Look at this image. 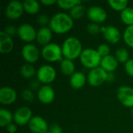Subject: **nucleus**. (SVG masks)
<instances>
[{"instance_id":"11","label":"nucleus","mask_w":133,"mask_h":133,"mask_svg":"<svg viewBox=\"0 0 133 133\" xmlns=\"http://www.w3.org/2000/svg\"><path fill=\"white\" fill-rule=\"evenodd\" d=\"M23 11L24 9L23 2L13 0L8 3L5 10V14L8 19L11 20H15L19 19L22 16Z\"/></svg>"},{"instance_id":"40","label":"nucleus","mask_w":133,"mask_h":133,"mask_svg":"<svg viewBox=\"0 0 133 133\" xmlns=\"http://www.w3.org/2000/svg\"><path fill=\"white\" fill-rule=\"evenodd\" d=\"M58 1H55V0H41V2L44 5H46V6H51L55 3H57Z\"/></svg>"},{"instance_id":"22","label":"nucleus","mask_w":133,"mask_h":133,"mask_svg":"<svg viewBox=\"0 0 133 133\" xmlns=\"http://www.w3.org/2000/svg\"><path fill=\"white\" fill-rule=\"evenodd\" d=\"M23 5L24 11L28 14L34 15L40 11V3L36 0H25Z\"/></svg>"},{"instance_id":"7","label":"nucleus","mask_w":133,"mask_h":133,"mask_svg":"<svg viewBox=\"0 0 133 133\" xmlns=\"http://www.w3.org/2000/svg\"><path fill=\"white\" fill-rule=\"evenodd\" d=\"M108 72L100 66L90 69L87 75V81L92 87H99L107 81Z\"/></svg>"},{"instance_id":"28","label":"nucleus","mask_w":133,"mask_h":133,"mask_svg":"<svg viewBox=\"0 0 133 133\" xmlns=\"http://www.w3.org/2000/svg\"><path fill=\"white\" fill-rule=\"evenodd\" d=\"M109 6L115 11L122 12L128 7L129 2L127 0H110L108 2Z\"/></svg>"},{"instance_id":"6","label":"nucleus","mask_w":133,"mask_h":133,"mask_svg":"<svg viewBox=\"0 0 133 133\" xmlns=\"http://www.w3.org/2000/svg\"><path fill=\"white\" fill-rule=\"evenodd\" d=\"M33 117L34 116L31 109L25 106L19 107L13 113L14 123L19 126L28 125Z\"/></svg>"},{"instance_id":"33","label":"nucleus","mask_w":133,"mask_h":133,"mask_svg":"<svg viewBox=\"0 0 133 133\" xmlns=\"http://www.w3.org/2000/svg\"><path fill=\"white\" fill-rule=\"evenodd\" d=\"M97 50L98 53L100 54V55L102 58L109 55L110 52H111V48H110L109 45L107 44H100L97 47Z\"/></svg>"},{"instance_id":"30","label":"nucleus","mask_w":133,"mask_h":133,"mask_svg":"<svg viewBox=\"0 0 133 133\" xmlns=\"http://www.w3.org/2000/svg\"><path fill=\"white\" fill-rule=\"evenodd\" d=\"M122 37L126 45L133 48V25L129 26L125 28Z\"/></svg>"},{"instance_id":"38","label":"nucleus","mask_w":133,"mask_h":133,"mask_svg":"<svg viewBox=\"0 0 133 133\" xmlns=\"http://www.w3.org/2000/svg\"><path fill=\"white\" fill-rule=\"evenodd\" d=\"M40 82L37 80V79H35V80H32L30 83V90H39L40 89Z\"/></svg>"},{"instance_id":"5","label":"nucleus","mask_w":133,"mask_h":133,"mask_svg":"<svg viewBox=\"0 0 133 133\" xmlns=\"http://www.w3.org/2000/svg\"><path fill=\"white\" fill-rule=\"evenodd\" d=\"M37 80L44 85H48L55 81L56 78V70L50 65H41L37 71Z\"/></svg>"},{"instance_id":"8","label":"nucleus","mask_w":133,"mask_h":133,"mask_svg":"<svg viewBox=\"0 0 133 133\" xmlns=\"http://www.w3.org/2000/svg\"><path fill=\"white\" fill-rule=\"evenodd\" d=\"M17 35L20 40L26 43L30 44L36 40L37 30L31 24L23 23L18 27Z\"/></svg>"},{"instance_id":"4","label":"nucleus","mask_w":133,"mask_h":133,"mask_svg":"<svg viewBox=\"0 0 133 133\" xmlns=\"http://www.w3.org/2000/svg\"><path fill=\"white\" fill-rule=\"evenodd\" d=\"M42 58L49 62H55L62 61L63 58L62 47L55 43H50L44 46L41 51Z\"/></svg>"},{"instance_id":"10","label":"nucleus","mask_w":133,"mask_h":133,"mask_svg":"<svg viewBox=\"0 0 133 133\" xmlns=\"http://www.w3.org/2000/svg\"><path fill=\"white\" fill-rule=\"evenodd\" d=\"M40 51L37 47L33 44H26L23 46L21 55L23 60L28 64L35 63L40 57Z\"/></svg>"},{"instance_id":"27","label":"nucleus","mask_w":133,"mask_h":133,"mask_svg":"<svg viewBox=\"0 0 133 133\" xmlns=\"http://www.w3.org/2000/svg\"><path fill=\"white\" fill-rule=\"evenodd\" d=\"M85 12H86L85 6L81 3V4H79V5H76L75 7H73L70 10L69 15L73 19V20L74 19H79L84 16Z\"/></svg>"},{"instance_id":"39","label":"nucleus","mask_w":133,"mask_h":133,"mask_svg":"<svg viewBox=\"0 0 133 133\" xmlns=\"http://www.w3.org/2000/svg\"><path fill=\"white\" fill-rule=\"evenodd\" d=\"M6 130L9 133H16L17 131V125L15 123H11L6 127Z\"/></svg>"},{"instance_id":"34","label":"nucleus","mask_w":133,"mask_h":133,"mask_svg":"<svg viewBox=\"0 0 133 133\" xmlns=\"http://www.w3.org/2000/svg\"><path fill=\"white\" fill-rule=\"evenodd\" d=\"M50 20H51V19L47 15H45V14H41L37 18V23L40 26H41V27L47 26L48 25L49 26Z\"/></svg>"},{"instance_id":"13","label":"nucleus","mask_w":133,"mask_h":133,"mask_svg":"<svg viewBox=\"0 0 133 133\" xmlns=\"http://www.w3.org/2000/svg\"><path fill=\"white\" fill-rule=\"evenodd\" d=\"M101 33L104 38L110 44H117L122 37L121 32L118 28L115 26H102Z\"/></svg>"},{"instance_id":"26","label":"nucleus","mask_w":133,"mask_h":133,"mask_svg":"<svg viewBox=\"0 0 133 133\" xmlns=\"http://www.w3.org/2000/svg\"><path fill=\"white\" fill-rule=\"evenodd\" d=\"M115 56L118 62L122 64H125L129 60V52L125 48H118L115 53Z\"/></svg>"},{"instance_id":"23","label":"nucleus","mask_w":133,"mask_h":133,"mask_svg":"<svg viewBox=\"0 0 133 133\" xmlns=\"http://www.w3.org/2000/svg\"><path fill=\"white\" fill-rule=\"evenodd\" d=\"M13 115L7 109H0V126L2 128L7 127L9 124L12 123Z\"/></svg>"},{"instance_id":"20","label":"nucleus","mask_w":133,"mask_h":133,"mask_svg":"<svg viewBox=\"0 0 133 133\" xmlns=\"http://www.w3.org/2000/svg\"><path fill=\"white\" fill-rule=\"evenodd\" d=\"M87 82V76L83 72H76L70 76V86L75 90H79L84 87Z\"/></svg>"},{"instance_id":"19","label":"nucleus","mask_w":133,"mask_h":133,"mask_svg":"<svg viewBox=\"0 0 133 133\" xmlns=\"http://www.w3.org/2000/svg\"><path fill=\"white\" fill-rule=\"evenodd\" d=\"M118 63L119 62H118V60L116 59L115 55H109L103 57L101 58L100 67L102 68L108 73L114 72L118 69Z\"/></svg>"},{"instance_id":"36","label":"nucleus","mask_w":133,"mask_h":133,"mask_svg":"<svg viewBox=\"0 0 133 133\" xmlns=\"http://www.w3.org/2000/svg\"><path fill=\"white\" fill-rule=\"evenodd\" d=\"M48 133H63V131L59 125L53 123L49 126V130Z\"/></svg>"},{"instance_id":"25","label":"nucleus","mask_w":133,"mask_h":133,"mask_svg":"<svg viewBox=\"0 0 133 133\" xmlns=\"http://www.w3.org/2000/svg\"><path fill=\"white\" fill-rule=\"evenodd\" d=\"M122 21L127 25V26L133 25V8L127 7L120 14Z\"/></svg>"},{"instance_id":"16","label":"nucleus","mask_w":133,"mask_h":133,"mask_svg":"<svg viewBox=\"0 0 133 133\" xmlns=\"http://www.w3.org/2000/svg\"><path fill=\"white\" fill-rule=\"evenodd\" d=\"M17 94L10 87H3L0 89V103L4 105L12 104L16 101Z\"/></svg>"},{"instance_id":"29","label":"nucleus","mask_w":133,"mask_h":133,"mask_svg":"<svg viewBox=\"0 0 133 133\" xmlns=\"http://www.w3.org/2000/svg\"><path fill=\"white\" fill-rule=\"evenodd\" d=\"M81 3L82 2L79 0H59L57 2L58 6L65 10H71L73 7Z\"/></svg>"},{"instance_id":"24","label":"nucleus","mask_w":133,"mask_h":133,"mask_svg":"<svg viewBox=\"0 0 133 133\" xmlns=\"http://www.w3.org/2000/svg\"><path fill=\"white\" fill-rule=\"evenodd\" d=\"M20 74L25 79H31L37 75V71L31 64L26 63L20 67Z\"/></svg>"},{"instance_id":"14","label":"nucleus","mask_w":133,"mask_h":133,"mask_svg":"<svg viewBox=\"0 0 133 133\" xmlns=\"http://www.w3.org/2000/svg\"><path fill=\"white\" fill-rule=\"evenodd\" d=\"M27 125L32 133H48L49 130L48 122L41 116H34Z\"/></svg>"},{"instance_id":"42","label":"nucleus","mask_w":133,"mask_h":133,"mask_svg":"<svg viewBox=\"0 0 133 133\" xmlns=\"http://www.w3.org/2000/svg\"><path fill=\"white\" fill-rule=\"evenodd\" d=\"M132 116H133V108H132Z\"/></svg>"},{"instance_id":"1","label":"nucleus","mask_w":133,"mask_h":133,"mask_svg":"<svg viewBox=\"0 0 133 133\" xmlns=\"http://www.w3.org/2000/svg\"><path fill=\"white\" fill-rule=\"evenodd\" d=\"M73 23V19L69 14L65 12H57L51 18L48 26L52 32L57 34H63L68 33L72 28Z\"/></svg>"},{"instance_id":"2","label":"nucleus","mask_w":133,"mask_h":133,"mask_svg":"<svg viewBox=\"0 0 133 133\" xmlns=\"http://www.w3.org/2000/svg\"><path fill=\"white\" fill-rule=\"evenodd\" d=\"M61 47L64 58L72 61L78 58H79L83 51L81 41L75 37H69L66 38Z\"/></svg>"},{"instance_id":"17","label":"nucleus","mask_w":133,"mask_h":133,"mask_svg":"<svg viewBox=\"0 0 133 133\" xmlns=\"http://www.w3.org/2000/svg\"><path fill=\"white\" fill-rule=\"evenodd\" d=\"M52 38V30L49 26H43L41 27L37 31L36 41L37 42L43 46H45L51 43Z\"/></svg>"},{"instance_id":"41","label":"nucleus","mask_w":133,"mask_h":133,"mask_svg":"<svg viewBox=\"0 0 133 133\" xmlns=\"http://www.w3.org/2000/svg\"><path fill=\"white\" fill-rule=\"evenodd\" d=\"M115 80V76L114 75L113 72H109L108 73V77H107V82L111 83Z\"/></svg>"},{"instance_id":"15","label":"nucleus","mask_w":133,"mask_h":133,"mask_svg":"<svg viewBox=\"0 0 133 133\" xmlns=\"http://www.w3.org/2000/svg\"><path fill=\"white\" fill-rule=\"evenodd\" d=\"M55 90L50 85H43L37 90V99L44 104H51L55 100Z\"/></svg>"},{"instance_id":"18","label":"nucleus","mask_w":133,"mask_h":133,"mask_svg":"<svg viewBox=\"0 0 133 133\" xmlns=\"http://www.w3.org/2000/svg\"><path fill=\"white\" fill-rule=\"evenodd\" d=\"M14 42L9 35L5 34L4 30L0 32V52L2 54H8L12 51Z\"/></svg>"},{"instance_id":"21","label":"nucleus","mask_w":133,"mask_h":133,"mask_svg":"<svg viewBox=\"0 0 133 133\" xmlns=\"http://www.w3.org/2000/svg\"><path fill=\"white\" fill-rule=\"evenodd\" d=\"M60 71L65 76H72L76 72V65L72 60L63 58L59 65Z\"/></svg>"},{"instance_id":"9","label":"nucleus","mask_w":133,"mask_h":133,"mask_svg":"<svg viewBox=\"0 0 133 133\" xmlns=\"http://www.w3.org/2000/svg\"><path fill=\"white\" fill-rule=\"evenodd\" d=\"M117 98L126 108H133V87L122 86L117 90Z\"/></svg>"},{"instance_id":"31","label":"nucleus","mask_w":133,"mask_h":133,"mask_svg":"<svg viewBox=\"0 0 133 133\" xmlns=\"http://www.w3.org/2000/svg\"><path fill=\"white\" fill-rule=\"evenodd\" d=\"M22 98L27 102H33L35 99V95L34 91L30 89H24L21 93Z\"/></svg>"},{"instance_id":"3","label":"nucleus","mask_w":133,"mask_h":133,"mask_svg":"<svg viewBox=\"0 0 133 133\" xmlns=\"http://www.w3.org/2000/svg\"><path fill=\"white\" fill-rule=\"evenodd\" d=\"M102 57L100 55L97 49L85 48L83 49L79 60L81 64L87 69H95L100 66Z\"/></svg>"},{"instance_id":"32","label":"nucleus","mask_w":133,"mask_h":133,"mask_svg":"<svg viewBox=\"0 0 133 133\" xmlns=\"http://www.w3.org/2000/svg\"><path fill=\"white\" fill-rule=\"evenodd\" d=\"M87 30L88 31L89 34H92V35H97L98 34L101 30V26H100V25L98 23H90L87 25Z\"/></svg>"},{"instance_id":"12","label":"nucleus","mask_w":133,"mask_h":133,"mask_svg":"<svg viewBox=\"0 0 133 133\" xmlns=\"http://www.w3.org/2000/svg\"><path fill=\"white\" fill-rule=\"evenodd\" d=\"M87 17L92 23H102L106 21L108 18V13L106 10L98 5L90 6L87 12Z\"/></svg>"},{"instance_id":"37","label":"nucleus","mask_w":133,"mask_h":133,"mask_svg":"<svg viewBox=\"0 0 133 133\" xmlns=\"http://www.w3.org/2000/svg\"><path fill=\"white\" fill-rule=\"evenodd\" d=\"M17 30H18V28H16L14 26L10 25V26H8L5 27L4 32L5 34H7L8 35H9L10 37H12V36H13L15 34H17Z\"/></svg>"},{"instance_id":"35","label":"nucleus","mask_w":133,"mask_h":133,"mask_svg":"<svg viewBox=\"0 0 133 133\" xmlns=\"http://www.w3.org/2000/svg\"><path fill=\"white\" fill-rule=\"evenodd\" d=\"M125 69L126 73L133 77V58L129 59L125 64Z\"/></svg>"}]
</instances>
